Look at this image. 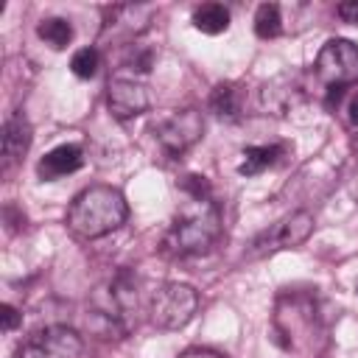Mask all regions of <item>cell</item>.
Listing matches in <instances>:
<instances>
[{
    "mask_svg": "<svg viewBox=\"0 0 358 358\" xmlns=\"http://www.w3.org/2000/svg\"><path fill=\"white\" fill-rule=\"evenodd\" d=\"M221 235V213L210 199H190V204L171 221L162 249L173 257H190L207 252Z\"/></svg>",
    "mask_w": 358,
    "mask_h": 358,
    "instance_id": "6da1fadb",
    "label": "cell"
},
{
    "mask_svg": "<svg viewBox=\"0 0 358 358\" xmlns=\"http://www.w3.org/2000/svg\"><path fill=\"white\" fill-rule=\"evenodd\" d=\"M31 148V123L17 112L3 126V168L8 171Z\"/></svg>",
    "mask_w": 358,
    "mask_h": 358,
    "instance_id": "7c38bea8",
    "label": "cell"
},
{
    "mask_svg": "<svg viewBox=\"0 0 358 358\" xmlns=\"http://www.w3.org/2000/svg\"><path fill=\"white\" fill-rule=\"evenodd\" d=\"M106 103L117 120H129L148 109V90L131 78H112L106 87Z\"/></svg>",
    "mask_w": 358,
    "mask_h": 358,
    "instance_id": "9c48e42d",
    "label": "cell"
},
{
    "mask_svg": "<svg viewBox=\"0 0 358 358\" xmlns=\"http://www.w3.org/2000/svg\"><path fill=\"white\" fill-rule=\"evenodd\" d=\"M151 14H154L151 6H115L109 8V17L103 20V36L112 34V36L131 39L148 25Z\"/></svg>",
    "mask_w": 358,
    "mask_h": 358,
    "instance_id": "30bf717a",
    "label": "cell"
},
{
    "mask_svg": "<svg viewBox=\"0 0 358 358\" xmlns=\"http://www.w3.org/2000/svg\"><path fill=\"white\" fill-rule=\"evenodd\" d=\"M193 25L201 31V34H224L229 28V11L221 6V3H204L193 11Z\"/></svg>",
    "mask_w": 358,
    "mask_h": 358,
    "instance_id": "5bb4252c",
    "label": "cell"
},
{
    "mask_svg": "<svg viewBox=\"0 0 358 358\" xmlns=\"http://www.w3.org/2000/svg\"><path fill=\"white\" fill-rule=\"evenodd\" d=\"M134 305H137V294H134L131 277L117 274L101 288H95L87 322L101 338H123L134 324L131 319Z\"/></svg>",
    "mask_w": 358,
    "mask_h": 358,
    "instance_id": "3957f363",
    "label": "cell"
},
{
    "mask_svg": "<svg viewBox=\"0 0 358 358\" xmlns=\"http://www.w3.org/2000/svg\"><path fill=\"white\" fill-rule=\"evenodd\" d=\"M313 232V215L308 210H294L288 215H282L277 224H271L263 235L255 238L252 243V257H260L266 252H277V249H294L299 243H305Z\"/></svg>",
    "mask_w": 358,
    "mask_h": 358,
    "instance_id": "8992f818",
    "label": "cell"
},
{
    "mask_svg": "<svg viewBox=\"0 0 358 358\" xmlns=\"http://www.w3.org/2000/svg\"><path fill=\"white\" fill-rule=\"evenodd\" d=\"M179 358H221V355H215V352H210V350H187V352H182Z\"/></svg>",
    "mask_w": 358,
    "mask_h": 358,
    "instance_id": "44dd1931",
    "label": "cell"
},
{
    "mask_svg": "<svg viewBox=\"0 0 358 358\" xmlns=\"http://www.w3.org/2000/svg\"><path fill=\"white\" fill-rule=\"evenodd\" d=\"M282 28V17H280V6L277 3H263L255 11V34L260 39H274Z\"/></svg>",
    "mask_w": 358,
    "mask_h": 358,
    "instance_id": "e0dca14e",
    "label": "cell"
},
{
    "mask_svg": "<svg viewBox=\"0 0 358 358\" xmlns=\"http://www.w3.org/2000/svg\"><path fill=\"white\" fill-rule=\"evenodd\" d=\"M129 215V204L120 190L109 185H92L81 190L70 210H67V227L81 238H101L112 229H117Z\"/></svg>",
    "mask_w": 358,
    "mask_h": 358,
    "instance_id": "7a4b0ae2",
    "label": "cell"
},
{
    "mask_svg": "<svg viewBox=\"0 0 358 358\" xmlns=\"http://www.w3.org/2000/svg\"><path fill=\"white\" fill-rule=\"evenodd\" d=\"M241 101H243V92L238 84H218L210 95V109L218 115V117H238L241 115Z\"/></svg>",
    "mask_w": 358,
    "mask_h": 358,
    "instance_id": "9a60e30c",
    "label": "cell"
},
{
    "mask_svg": "<svg viewBox=\"0 0 358 358\" xmlns=\"http://www.w3.org/2000/svg\"><path fill=\"white\" fill-rule=\"evenodd\" d=\"M81 350V336L73 327L50 324L28 336L25 344L17 350V358H78Z\"/></svg>",
    "mask_w": 358,
    "mask_h": 358,
    "instance_id": "52a82bcc",
    "label": "cell"
},
{
    "mask_svg": "<svg viewBox=\"0 0 358 358\" xmlns=\"http://www.w3.org/2000/svg\"><path fill=\"white\" fill-rule=\"evenodd\" d=\"M313 73L333 90L358 81V45H352L350 39H327L316 56Z\"/></svg>",
    "mask_w": 358,
    "mask_h": 358,
    "instance_id": "5b68a950",
    "label": "cell"
},
{
    "mask_svg": "<svg viewBox=\"0 0 358 358\" xmlns=\"http://www.w3.org/2000/svg\"><path fill=\"white\" fill-rule=\"evenodd\" d=\"M81 165H84V154H81V148L73 145V143H64V145L50 148V151L39 159L36 173H39V179L50 182V179H59V176H67V173L78 171Z\"/></svg>",
    "mask_w": 358,
    "mask_h": 358,
    "instance_id": "8fae6325",
    "label": "cell"
},
{
    "mask_svg": "<svg viewBox=\"0 0 358 358\" xmlns=\"http://www.w3.org/2000/svg\"><path fill=\"white\" fill-rule=\"evenodd\" d=\"M201 131H204V120L199 109H179L157 123V140L168 154H185L190 145L201 140Z\"/></svg>",
    "mask_w": 358,
    "mask_h": 358,
    "instance_id": "ba28073f",
    "label": "cell"
},
{
    "mask_svg": "<svg viewBox=\"0 0 358 358\" xmlns=\"http://www.w3.org/2000/svg\"><path fill=\"white\" fill-rule=\"evenodd\" d=\"M36 34H39V39L48 42L53 50H62V48H67V45L73 42V25H70L67 20H62V17H48V20H42L39 28H36Z\"/></svg>",
    "mask_w": 358,
    "mask_h": 358,
    "instance_id": "2e32d148",
    "label": "cell"
},
{
    "mask_svg": "<svg viewBox=\"0 0 358 358\" xmlns=\"http://www.w3.org/2000/svg\"><path fill=\"white\" fill-rule=\"evenodd\" d=\"M282 154H285V145H249V148H243V162L238 165V171L243 176L263 173L266 168L277 165V159Z\"/></svg>",
    "mask_w": 358,
    "mask_h": 358,
    "instance_id": "4fadbf2b",
    "label": "cell"
},
{
    "mask_svg": "<svg viewBox=\"0 0 358 358\" xmlns=\"http://www.w3.org/2000/svg\"><path fill=\"white\" fill-rule=\"evenodd\" d=\"M199 308V296L185 282H165L151 296V322L162 330L185 327Z\"/></svg>",
    "mask_w": 358,
    "mask_h": 358,
    "instance_id": "277c9868",
    "label": "cell"
},
{
    "mask_svg": "<svg viewBox=\"0 0 358 358\" xmlns=\"http://www.w3.org/2000/svg\"><path fill=\"white\" fill-rule=\"evenodd\" d=\"M98 64H101V56L95 48H81L73 53L70 59V70L78 76V78H92L98 73Z\"/></svg>",
    "mask_w": 358,
    "mask_h": 358,
    "instance_id": "ac0fdd59",
    "label": "cell"
},
{
    "mask_svg": "<svg viewBox=\"0 0 358 358\" xmlns=\"http://www.w3.org/2000/svg\"><path fill=\"white\" fill-rule=\"evenodd\" d=\"M336 14H338L344 22H350V25H358V0H347V3H338Z\"/></svg>",
    "mask_w": 358,
    "mask_h": 358,
    "instance_id": "ffe728a7",
    "label": "cell"
},
{
    "mask_svg": "<svg viewBox=\"0 0 358 358\" xmlns=\"http://www.w3.org/2000/svg\"><path fill=\"white\" fill-rule=\"evenodd\" d=\"M0 319H3V333H11L22 322V316H20V310L14 305H3L0 308Z\"/></svg>",
    "mask_w": 358,
    "mask_h": 358,
    "instance_id": "d6986e66",
    "label": "cell"
},
{
    "mask_svg": "<svg viewBox=\"0 0 358 358\" xmlns=\"http://www.w3.org/2000/svg\"><path fill=\"white\" fill-rule=\"evenodd\" d=\"M347 112H350V123H352V126H358V92L350 98V106H347Z\"/></svg>",
    "mask_w": 358,
    "mask_h": 358,
    "instance_id": "7402d4cb",
    "label": "cell"
}]
</instances>
